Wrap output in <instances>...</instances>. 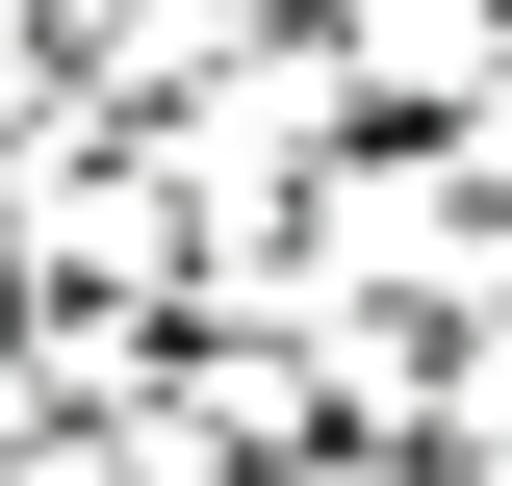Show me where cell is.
I'll use <instances>...</instances> for the list:
<instances>
[{
  "instance_id": "6da1fadb",
  "label": "cell",
  "mask_w": 512,
  "mask_h": 486,
  "mask_svg": "<svg viewBox=\"0 0 512 486\" xmlns=\"http://www.w3.org/2000/svg\"><path fill=\"white\" fill-rule=\"evenodd\" d=\"M0 307H180V180L128 103H0Z\"/></svg>"
},
{
  "instance_id": "7a4b0ae2",
  "label": "cell",
  "mask_w": 512,
  "mask_h": 486,
  "mask_svg": "<svg viewBox=\"0 0 512 486\" xmlns=\"http://www.w3.org/2000/svg\"><path fill=\"white\" fill-rule=\"evenodd\" d=\"M487 26H512V0H308V52H333L359 128H436L461 77H487Z\"/></svg>"
},
{
  "instance_id": "3957f363",
  "label": "cell",
  "mask_w": 512,
  "mask_h": 486,
  "mask_svg": "<svg viewBox=\"0 0 512 486\" xmlns=\"http://www.w3.org/2000/svg\"><path fill=\"white\" fill-rule=\"evenodd\" d=\"M0 103H52V26H26V0H0Z\"/></svg>"
},
{
  "instance_id": "277c9868",
  "label": "cell",
  "mask_w": 512,
  "mask_h": 486,
  "mask_svg": "<svg viewBox=\"0 0 512 486\" xmlns=\"http://www.w3.org/2000/svg\"><path fill=\"white\" fill-rule=\"evenodd\" d=\"M26 410H52V384H26V333H0V461H26Z\"/></svg>"
}]
</instances>
